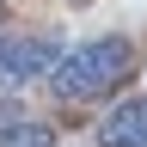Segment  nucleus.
Masks as SVG:
<instances>
[{"label": "nucleus", "mask_w": 147, "mask_h": 147, "mask_svg": "<svg viewBox=\"0 0 147 147\" xmlns=\"http://www.w3.org/2000/svg\"><path fill=\"white\" fill-rule=\"evenodd\" d=\"M0 147H55V129L37 117H6L0 123Z\"/></svg>", "instance_id": "nucleus-4"}, {"label": "nucleus", "mask_w": 147, "mask_h": 147, "mask_svg": "<svg viewBox=\"0 0 147 147\" xmlns=\"http://www.w3.org/2000/svg\"><path fill=\"white\" fill-rule=\"evenodd\" d=\"M98 141L104 147H147V98H123L98 123Z\"/></svg>", "instance_id": "nucleus-3"}, {"label": "nucleus", "mask_w": 147, "mask_h": 147, "mask_svg": "<svg viewBox=\"0 0 147 147\" xmlns=\"http://www.w3.org/2000/svg\"><path fill=\"white\" fill-rule=\"evenodd\" d=\"M55 49L49 37H12V43H0V80H31V74H49L55 67Z\"/></svg>", "instance_id": "nucleus-2"}, {"label": "nucleus", "mask_w": 147, "mask_h": 147, "mask_svg": "<svg viewBox=\"0 0 147 147\" xmlns=\"http://www.w3.org/2000/svg\"><path fill=\"white\" fill-rule=\"evenodd\" d=\"M129 67H135V49H129V37H92V43L55 55L49 67V92L61 104H92V98H110Z\"/></svg>", "instance_id": "nucleus-1"}]
</instances>
